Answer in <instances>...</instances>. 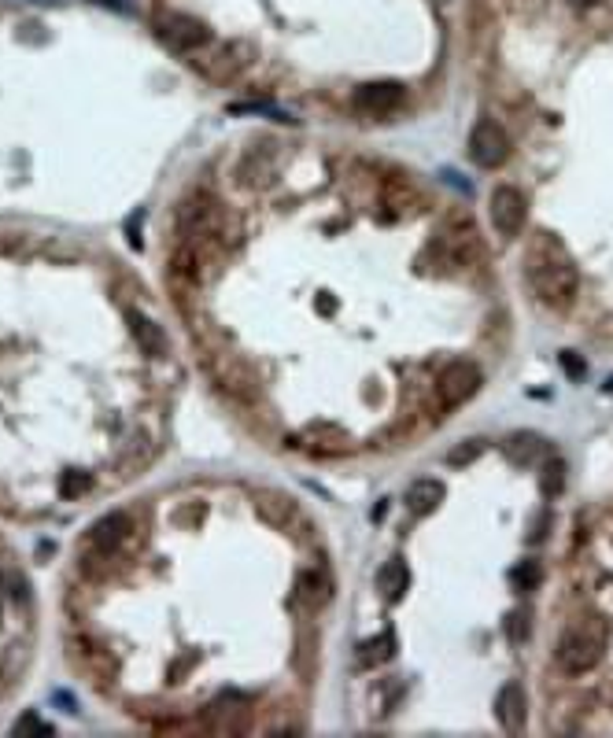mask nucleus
Listing matches in <instances>:
<instances>
[{"mask_svg": "<svg viewBox=\"0 0 613 738\" xmlns=\"http://www.w3.org/2000/svg\"><path fill=\"white\" fill-rule=\"evenodd\" d=\"M602 392H609V395H613V377H609V381L602 385Z\"/></svg>", "mask_w": 613, "mask_h": 738, "instance_id": "c85d7f7f", "label": "nucleus"}, {"mask_svg": "<svg viewBox=\"0 0 613 738\" xmlns=\"http://www.w3.org/2000/svg\"><path fill=\"white\" fill-rule=\"evenodd\" d=\"M565 473H569L565 458L551 454V458L544 461V473H540V488H544V495H547V499H558V495L565 491Z\"/></svg>", "mask_w": 613, "mask_h": 738, "instance_id": "aec40b11", "label": "nucleus"}, {"mask_svg": "<svg viewBox=\"0 0 613 738\" xmlns=\"http://www.w3.org/2000/svg\"><path fill=\"white\" fill-rule=\"evenodd\" d=\"M606 654V620L598 617H584L576 624H569L558 638V665L569 676H584L591 672Z\"/></svg>", "mask_w": 613, "mask_h": 738, "instance_id": "f03ea898", "label": "nucleus"}, {"mask_svg": "<svg viewBox=\"0 0 613 738\" xmlns=\"http://www.w3.org/2000/svg\"><path fill=\"white\" fill-rule=\"evenodd\" d=\"M93 488V477L90 473H63V480H59V495L63 499H78V495H85Z\"/></svg>", "mask_w": 613, "mask_h": 738, "instance_id": "5701e85b", "label": "nucleus"}, {"mask_svg": "<svg viewBox=\"0 0 613 738\" xmlns=\"http://www.w3.org/2000/svg\"><path fill=\"white\" fill-rule=\"evenodd\" d=\"M126 325H130V336H133V343H137L141 354H148V358L166 354V332H163L148 314H141V311H126Z\"/></svg>", "mask_w": 613, "mask_h": 738, "instance_id": "2eb2a0df", "label": "nucleus"}, {"mask_svg": "<svg viewBox=\"0 0 613 738\" xmlns=\"http://www.w3.org/2000/svg\"><path fill=\"white\" fill-rule=\"evenodd\" d=\"M540 454H544V436H536V432H529V428L513 432V436L506 439V458L513 461V466H521V469L536 466Z\"/></svg>", "mask_w": 613, "mask_h": 738, "instance_id": "f3484780", "label": "nucleus"}, {"mask_svg": "<svg viewBox=\"0 0 613 738\" xmlns=\"http://www.w3.org/2000/svg\"><path fill=\"white\" fill-rule=\"evenodd\" d=\"M251 56H255V45H248V41H226V45H218L215 52H207L204 59H193V67H196L207 81L222 85V81H233V78L251 63Z\"/></svg>", "mask_w": 613, "mask_h": 738, "instance_id": "0eeeda50", "label": "nucleus"}, {"mask_svg": "<svg viewBox=\"0 0 613 738\" xmlns=\"http://www.w3.org/2000/svg\"><path fill=\"white\" fill-rule=\"evenodd\" d=\"M152 34L163 48L178 52V56H196L204 45H211V26L189 12H159L152 19Z\"/></svg>", "mask_w": 613, "mask_h": 738, "instance_id": "20e7f679", "label": "nucleus"}, {"mask_svg": "<svg viewBox=\"0 0 613 738\" xmlns=\"http://www.w3.org/2000/svg\"><path fill=\"white\" fill-rule=\"evenodd\" d=\"M510 580H513V587H517V591H536V584L544 580V573H540V565H536V562H521V565H513Z\"/></svg>", "mask_w": 613, "mask_h": 738, "instance_id": "4be33fe9", "label": "nucleus"}, {"mask_svg": "<svg viewBox=\"0 0 613 738\" xmlns=\"http://www.w3.org/2000/svg\"><path fill=\"white\" fill-rule=\"evenodd\" d=\"M524 281H529L533 296L551 307V311H569L576 292H580V273L573 255L555 233L533 237L529 251H524Z\"/></svg>", "mask_w": 613, "mask_h": 738, "instance_id": "f257e3e1", "label": "nucleus"}, {"mask_svg": "<svg viewBox=\"0 0 613 738\" xmlns=\"http://www.w3.org/2000/svg\"><path fill=\"white\" fill-rule=\"evenodd\" d=\"M407 587H410V569H407V562H403V558L385 562L381 573H377V591H381V598H385V602H399V598L407 595Z\"/></svg>", "mask_w": 613, "mask_h": 738, "instance_id": "a211bd4d", "label": "nucleus"}, {"mask_svg": "<svg viewBox=\"0 0 613 738\" xmlns=\"http://www.w3.org/2000/svg\"><path fill=\"white\" fill-rule=\"evenodd\" d=\"M318 311H322V314H329V311H333V300H329V296H322V300H318Z\"/></svg>", "mask_w": 613, "mask_h": 738, "instance_id": "bb28decb", "label": "nucleus"}, {"mask_svg": "<svg viewBox=\"0 0 613 738\" xmlns=\"http://www.w3.org/2000/svg\"><path fill=\"white\" fill-rule=\"evenodd\" d=\"M470 159L484 170H499L510 159V133L495 119H481L470 133Z\"/></svg>", "mask_w": 613, "mask_h": 738, "instance_id": "1a4fd4ad", "label": "nucleus"}, {"mask_svg": "<svg viewBox=\"0 0 613 738\" xmlns=\"http://www.w3.org/2000/svg\"><path fill=\"white\" fill-rule=\"evenodd\" d=\"M396 658V635L392 631H381V635H374V638H366V642H359V669H381V665H388Z\"/></svg>", "mask_w": 613, "mask_h": 738, "instance_id": "6ab92c4d", "label": "nucleus"}, {"mask_svg": "<svg viewBox=\"0 0 613 738\" xmlns=\"http://www.w3.org/2000/svg\"><path fill=\"white\" fill-rule=\"evenodd\" d=\"M495 720L506 734H521L529 727V698H524V687L521 683H506L499 694H495Z\"/></svg>", "mask_w": 613, "mask_h": 738, "instance_id": "9b49d317", "label": "nucleus"}, {"mask_svg": "<svg viewBox=\"0 0 613 738\" xmlns=\"http://www.w3.org/2000/svg\"><path fill=\"white\" fill-rule=\"evenodd\" d=\"M407 97V89L399 81H366L355 89V108L363 115H392Z\"/></svg>", "mask_w": 613, "mask_h": 738, "instance_id": "9d476101", "label": "nucleus"}, {"mask_svg": "<svg viewBox=\"0 0 613 738\" xmlns=\"http://www.w3.org/2000/svg\"><path fill=\"white\" fill-rule=\"evenodd\" d=\"M432 258H440V266H473L481 258V233L470 215H451L432 237L428 248Z\"/></svg>", "mask_w": 613, "mask_h": 738, "instance_id": "7ed1b4c3", "label": "nucleus"}, {"mask_svg": "<svg viewBox=\"0 0 613 738\" xmlns=\"http://www.w3.org/2000/svg\"><path fill=\"white\" fill-rule=\"evenodd\" d=\"M130 532H133L130 513L111 510V513H104L100 521H93V528H90V543H93L100 554H115V550L130 539Z\"/></svg>", "mask_w": 613, "mask_h": 738, "instance_id": "f8f14e48", "label": "nucleus"}, {"mask_svg": "<svg viewBox=\"0 0 613 738\" xmlns=\"http://www.w3.org/2000/svg\"><path fill=\"white\" fill-rule=\"evenodd\" d=\"M329 598H333V576H329L325 569H307V573H300V580H296V602H300L307 613L325 609Z\"/></svg>", "mask_w": 613, "mask_h": 738, "instance_id": "ddd939ff", "label": "nucleus"}, {"mask_svg": "<svg viewBox=\"0 0 613 738\" xmlns=\"http://www.w3.org/2000/svg\"><path fill=\"white\" fill-rule=\"evenodd\" d=\"M506 635H510L513 642L529 638V613H510V617H506Z\"/></svg>", "mask_w": 613, "mask_h": 738, "instance_id": "393cba45", "label": "nucleus"}, {"mask_svg": "<svg viewBox=\"0 0 613 738\" xmlns=\"http://www.w3.org/2000/svg\"><path fill=\"white\" fill-rule=\"evenodd\" d=\"M484 450H488V439H481V436H470V439L455 443V450H448V466L462 469V466H470V461H477V458H481Z\"/></svg>", "mask_w": 613, "mask_h": 738, "instance_id": "412c9836", "label": "nucleus"}, {"mask_svg": "<svg viewBox=\"0 0 613 738\" xmlns=\"http://www.w3.org/2000/svg\"><path fill=\"white\" fill-rule=\"evenodd\" d=\"M218 226H222V204L211 193H193L182 207H178V233L182 244H200V240H218Z\"/></svg>", "mask_w": 613, "mask_h": 738, "instance_id": "39448f33", "label": "nucleus"}, {"mask_svg": "<svg viewBox=\"0 0 613 738\" xmlns=\"http://www.w3.org/2000/svg\"><path fill=\"white\" fill-rule=\"evenodd\" d=\"M448 499V488L440 484V480H432V477H425V480H414L410 488H407V510L414 513V517H428V513H436L440 510V502Z\"/></svg>", "mask_w": 613, "mask_h": 738, "instance_id": "dca6fc26", "label": "nucleus"}, {"mask_svg": "<svg viewBox=\"0 0 613 738\" xmlns=\"http://www.w3.org/2000/svg\"><path fill=\"white\" fill-rule=\"evenodd\" d=\"M488 218L499 237H517L524 229V222H529V200L513 184H499L488 200Z\"/></svg>", "mask_w": 613, "mask_h": 738, "instance_id": "6e6552de", "label": "nucleus"}, {"mask_svg": "<svg viewBox=\"0 0 613 738\" xmlns=\"http://www.w3.org/2000/svg\"><path fill=\"white\" fill-rule=\"evenodd\" d=\"M481 385H484L481 365L459 358V362H451V365L444 369L440 381H436V403H440V410H455V406L470 403V399L481 392Z\"/></svg>", "mask_w": 613, "mask_h": 738, "instance_id": "423d86ee", "label": "nucleus"}, {"mask_svg": "<svg viewBox=\"0 0 613 738\" xmlns=\"http://www.w3.org/2000/svg\"><path fill=\"white\" fill-rule=\"evenodd\" d=\"M558 362H562V369H565V374H569V377H576V381H580V377L587 374V362H584V358H580L576 351H562V354H558Z\"/></svg>", "mask_w": 613, "mask_h": 738, "instance_id": "a878e982", "label": "nucleus"}, {"mask_svg": "<svg viewBox=\"0 0 613 738\" xmlns=\"http://www.w3.org/2000/svg\"><path fill=\"white\" fill-rule=\"evenodd\" d=\"M591 0H569V8H587Z\"/></svg>", "mask_w": 613, "mask_h": 738, "instance_id": "cd10ccee", "label": "nucleus"}, {"mask_svg": "<svg viewBox=\"0 0 613 738\" xmlns=\"http://www.w3.org/2000/svg\"><path fill=\"white\" fill-rule=\"evenodd\" d=\"M16 734H52V723H45L37 712H23L16 720Z\"/></svg>", "mask_w": 613, "mask_h": 738, "instance_id": "b1692460", "label": "nucleus"}, {"mask_svg": "<svg viewBox=\"0 0 613 738\" xmlns=\"http://www.w3.org/2000/svg\"><path fill=\"white\" fill-rule=\"evenodd\" d=\"M255 499H259V502H255L259 513L267 517L270 524H278V528H285V532H289V528H303V513H300V506H296L285 491H259Z\"/></svg>", "mask_w": 613, "mask_h": 738, "instance_id": "4468645a", "label": "nucleus"}, {"mask_svg": "<svg viewBox=\"0 0 613 738\" xmlns=\"http://www.w3.org/2000/svg\"><path fill=\"white\" fill-rule=\"evenodd\" d=\"M97 5H119V0H97Z\"/></svg>", "mask_w": 613, "mask_h": 738, "instance_id": "c756f323", "label": "nucleus"}]
</instances>
